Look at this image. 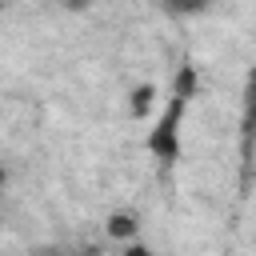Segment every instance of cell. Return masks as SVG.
Segmentation results:
<instances>
[{
  "mask_svg": "<svg viewBox=\"0 0 256 256\" xmlns=\"http://www.w3.org/2000/svg\"><path fill=\"white\" fill-rule=\"evenodd\" d=\"M152 96H156V88H152V84H140V88L132 92V116H144V112L152 108Z\"/></svg>",
  "mask_w": 256,
  "mask_h": 256,
  "instance_id": "cell-5",
  "label": "cell"
},
{
  "mask_svg": "<svg viewBox=\"0 0 256 256\" xmlns=\"http://www.w3.org/2000/svg\"><path fill=\"white\" fill-rule=\"evenodd\" d=\"M104 232L112 240H132L136 236V212H112L108 224H104Z\"/></svg>",
  "mask_w": 256,
  "mask_h": 256,
  "instance_id": "cell-2",
  "label": "cell"
},
{
  "mask_svg": "<svg viewBox=\"0 0 256 256\" xmlns=\"http://www.w3.org/2000/svg\"><path fill=\"white\" fill-rule=\"evenodd\" d=\"M68 4H72V8H84V4H88V0H68Z\"/></svg>",
  "mask_w": 256,
  "mask_h": 256,
  "instance_id": "cell-8",
  "label": "cell"
},
{
  "mask_svg": "<svg viewBox=\"0 0 256 256\" xmlns=\"http://www.w3.org/2000/svg\"><path fill=\"white\" fill-rule=\"evenodd\" d=\"M0 188H4V168H0Z\"/></svg>",
  "mask_w": 256,
  "mask_h": 256,
  "instance_id": "cell-9",
  "label": "cell"
},
{
  "mask_svg": "<svg viewBox=\"0 0 256 256\" xmlns=\"http://www.w3.org/2000/svg\"><path fill=\"white\" fill-rule=\"evenodd\" d=\"M160 4H164L172 16H200L212 0H160Z\"/></svg>",
  "mask_w": 256,
  "mask_h": 256,
  "instance_id": "cell-4",
  "label": "cell"
},
{
  "mask_svg": "<svg viewBox=\"0 0 256 256\" xmlns=\"http://www.w3.org/2000/svg\"><path fill=\"white\" fill-rule=\"evenodd\" d=\"M0 4H4V0H0Z\"/></svg>",
  "mask_w": 256,
  "mask_h": 256,
  "instance_id": "cell-10",
  "label": "cell"
},
{
  "mask_svg": "<svg viewBox=\"0 0 256 256\" xmlns=\"http://www.w3.org/2000/svg\"><path fill=\"white\" fill-rule=\"evenodd\" d=\"M184 108H188V100L172 96V100L164 104L160 120L152 124V132H148V152H152L156 160H176V156H180V120H184Z\"/></svg>",
  "mask_w": 256,
  "mask_h": 256,
  "instance_id": "cell-1",
  "label": "cell"
},
{
  "mask_svg": "<svg viewBox=\"0 0 256 256\" xmlns=\"http://www.w3.org/2000/svg\"><path fill=\"white\" fill-rule=\"evenodd\" d=\"M124 256H156V252L144 248V244H132V240H128V244H124Z\"/></svg>",
  "mask_w": 256,
  "mask_h": 256,
  "instance_id": "cell-7",
  "label": "cell"
},
{
  "mask_svg": "<svg viewBox=\"0 0 256 256\" xmlns=\"http://www.w3.org/2000/svg\"><path fill=\"white\" fill-rule=\"evenodd\" d=\"M196 88H200V76H196V68H192V64H184V68L176 72L172 96H180V100H192V96H196Z\"/></svg>",
  "mask_w": 256,
  "mask_h": 256,
  "instance_id": "cell-3",
  "label": "cell"
},
{
  "mask_svg": "<svg viewBox=\"0 0 256 256\" xmlns=\"http://www.w3.org/2000/svg\"><path fill=\"white\" fill-rule=\"evenodd\" d=\"M32 256H72L68 248H56V244H44V248H36Z\"/></svg>",
  "mask_w": 256,
  "mask_h": 256,
  "instance_id": "cell-6",
  "label": "cell"
}]
</instances>
